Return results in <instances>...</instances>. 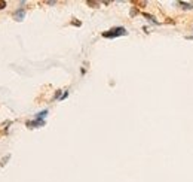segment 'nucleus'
Wrapping results in <instances>:
<instances>
[{"instance_id":"f257e3e1","label":"nucleus","mask_w":193,"mask_h":182,"mask_svg":"<svg viewBox=\"0 0 193 182\" xmlns=\"http://www.w3.org/2000/svg\"><path fill=\"white\" fill-rule=\"evenodd\" d=\"M125 35H128L125 27H113V29H110L107 32H103V38H106V39H113V38L125 36Z\"/></svg>"},{"instance_id":"f03ea898","label":"nucleus","mask_w":193,"mask_h":182,"mask_svg":"<svg viewBox=\"0 0 193 182\" xmlns=\"http://www.w3.org/2000/svg\"><path fill=\"white\" fill-rule=\"evenodd\" d=\"M25 126H27L28 129H37V127H43V126H45V121H42V120L27 121V123H25Z\"/></svg>"},{"instance_id":"7ed1b4c3","label":"nucleus","mask_w":193,"mask_h":182,"mask_svg":"<svg viewBox=\"0 0 193 182\" xmlns=\"http://www.w3.org/2000/svg\"><path fill=\"white\" fill-rule=\"evenodd\" d=\"M12 124V121H4V123H1L0 124V137H3V135H6L7 133V130H9V126Z\"/></svg>"},{"instance_id":"20e7f679","label":"nucleus","mask_w":193,"mask_h":182,"mask_svg":"<svg viewBox=\"0 0 193 182\" xmlns=\"http://www.w3.org/2000/svg\"><path fill=\"white\" fill-rule=\"evenodd\" d=\"M24 17H25V9H18V11H15V14H13V18L16 20V21H22L24 20Z\"/></svg>"},{"instance_id":"39448f33","label":"nucleus","mask_w":193,"mask_h":182,"mask_svg":"<svg viewBox=\"0 0 193 182\" xmlns=\"http://www.w3.org/2000/svg\"><path fill=\"white\" fill-rule=\"evenodd\" d=\"M48 115V111L45 109V111H42V112H39L37 115H36V120H42V121H45V117Z\"/></svg>"},{"instance_id":"423d86ee","label":"nucleus","mask_w":193,"mask_h":182,"mask_svg":"<svg viewBox=\"0 0 193 182\" xmlns=\"http://www.w3.org/2000/svg\"><path fill=\"white\" fill-rule=\"evenodd\" d=\"M180 6H183V9H193V6L190 3H184V2H178Z\"/></svg>"},{"instance_id":"0eeeda50","label":"nucleus","mask_w":193,"mask_h":182,"mask_svg":"<svg viewBox=\"0 0 193 182\" xmlns=\"http://www.w3.org/2000/svg\"><path fill=\"white\" fill-rule=\"evenodd\" d=\"M144 17H146V18H149V20H150L152 23H154V24H159V23L156 21V18H154V17H152V15H149V14H144Z\"/></svg>"},{"instance_id":"6e6552de","label":"nucleus","mask_w":193,"mask_h":182,"mask_svg":"<svg viewBox=\"0 0 193 182\" xmlns=\"http://www.w3.org/2000/svg\"><path fill=\"white\" fill-rule=\"evenodd\" d=\"M88 5H89V6H92V8H98V6H100V3H98V2H88Z\"/></svg>"},{"instance_id":"1a4fd4ad","label":"nucleus","mask_w":193,"mask_h":182,"mask_svg":"<svg viewBox=\"0 0 193 182\" xmlns=\"http://www.w3.org/2000/svg\"><path fill=\"white\" fill-rule=\"evenodd\" d=\"M72 24H73V26H77V27H80V26H82V23H80V21H76V20H73V21H72Z\"/></svg>"},{"instance_id":"9d476101","label":"nucleus","mask_w":193,"mask_h":182,"mask_svg":"<svg viewBox=\"0 0 193 182\" xmlns=\"http://www.w3.org/2000/svg\"><path fill=\"white\" fill-rule=\"evenodd\" d=\"M6 8V2L4 0H0V9H4Z\"/></svg>"},{"instance_id":"9b49d317","label":"nucleus","mask_w":193,"mask_h":182,"mask_svg":"<svg viewBox=\"0 0 193 182\" xmlns=\"http://www.w3.org/2000/svg\"><path fill=\"white\" fill-rule=\"evenodd\" d=\"M7 160H9V155H7V157H6V158H3V160H1V161H0V164H1V166H4V164H6V161H7Z\"/></svg>"},{"instance_id":"f8f14e48","label":"nucleus","mask_w":193,"mask_h":182,"mask_svg":"<svg viewBox=\"0 0 193 182\" xmlns=\"http://www.w3.org/2000/svg\"><path fill=\"white\" fill-rule=\"evenodd\" d=\"M67 96H69V93H64V94H63V96H61V100H64V99H66V97H67Z\"/></svg>"}]
</instances>
